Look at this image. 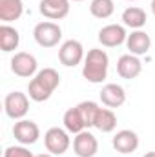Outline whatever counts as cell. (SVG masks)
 I'll return each instance as SVG.
<instances>
[{
    "mask_svg": "<svg viewBox=\"0 0 155 157\" xmlns=\"http://www.w3.org/2000/svg\"><path fill=\"white\" fill-rule=\"evenodd\" d=\"M59 84H60L59 71L53 70V68H44L29 80L28 95L35 102H44V101H47L53 95V91L59 88Z\"/></svg>",
    "mask_w": 155,
    "mask_h": 157,
    "instance_id": "1",
    "label": "cell"
},
{
    "mask_svg": "<svg viewBox=\"0 0 155 157\" xmlns=\"http://www.w3.org/2000/svg\"><path fill=\"white\" fill-rule=\"evenodd\" d=\"M110 68V57L104 49L93 48L86 53L84 64H82V77L91 84H102L108 77Z\"/></svg>",
    "mask_w": 155,
    "mask_h": 157,
    "instance_id": "2",
    "label": "cell"
},
{
    "mask_svg": "<svg viewBox=\"0 0 155 157\" xmlns=\"http://www.w3.org/2000/svg\"><path fill=\"white\" fill-rule=\"evenodd\" d=\"M33 39L40 48H55L62 40V28L51 20L39 22L33 29Z\"/></svg>",
    "mask_w": 155,
    "mask_h": 157,
    "instance_id": "3",
    "label": "cell"
},
{
    "mask_svg": "<svg viewBox=\"0 0 155 157\" xmlns=\"http://www.w3.org/2000/svg\"><path fill=\"white\" fill-rule=\"evenodd\" d=\"M44 144H46V150L53 155H62L70 150L71 146V139H70V132L64 128H59V126H53L49 128L46 133H44Z\"/></svg>",
    "mask_w": 155,
    "mask_h": 157,
    "instance_id": "4",
    "label": "cell"
},
{
    "mask_svg": "<svg viewBox=\"0 0 155 157\" xmlns=\"http://www.w3.org/2000/svg\"><path fill=\"white\" fill-rule=\"evenodd\" d=\"M4 112L13 121H20L29 112V99L22 91H11L4 99Z\"/></svg>",
    "mask_w": 155,
    "mask_h": 157,
    "instance_id": "5",
    "label": "cell"
},
{
    "mask_svg": "<svg viewBox=\"0 0 155 157\" xmlns=\"http://www.w3.org/2000/svg\"><path fill=\"white\" fill-rule=\"evenodd\" d=\"M11 71L17 77L31 78L39 73V62H37L35 55L26 53V51H18L11 59Z\"/></svg>",
    "mask_w": 155,
    "mask_h": 157,
    "instance_id": "6",
    "label": "cell"
},
{
    "mask_svg": "<svg viewBox=\"0 0 155 157\" xmlns=\"http://www.w3.org/2000/svg\"><path fill=\"white\" fill-rule=\"evenodd\" d=\"M84 46L75 39H70L62 42V46L59 48V60L62 66L66 68H75L80 62H84Z\"/></svg>",
    "mask_w": 155,
    "mask_h": 157,
    "instance_id": "7",
    "label": "cell"
},
{
    "mask_svg": "<svg viewBox=\"0 0 155 157\" xmlns=\"http://www.w3.org/2000/svg\"><path fill=\"white\" fill-rule=\"evenodd\" d=\"M13 137L24 146L35 144L40 137V128L37 122H33L29 119H20L13 124Z\"/></svg>",
    "mask_w": 155,
    "mask_h": 157,
    "instance_id": "8",
    "label": "cell"
},
{
    "mask_svg": "<svg viewBox=\"0 0 155 157\" xmlns=\"http://www.w3.org/2000/svg\"><path fill=\"white\" fill-rule=\"evenodd\" d=\"M73 152H75L77 157H95L97 152H99L97 137L88 130L77 133L75 139H73Z\"/></svg>",
    "mask_w": 155,
    "mask_h": 157,
    "instance_id": "9",
    "label": "cell"
},
{
    "mask_svg": "<svg viewBox=\"0 0 155 157\" xmlns=\"http://www.w3.org/2000/svg\"><path fill=\"white\" fill-rule=\"evenodd\" d=\"M126 39L128 33L120 24H108L99 31V42L104 48H117L120 44H126Z\"/></svg>",
    "mask_w": 155,
    "mask_h": 157,
    "instance_id": "10",
    "label": "cell"
},
{
    "mask_svg": "<svg viewBox=\"0 0 155 157\" xmlns=\"http://www.w3.org/2000/svg\"><path fill=\"white\" fill-rule=\"evenodd\" d=\"M112 144H113L115 152L122 154V155L133 154L139 148V135L133 130H119L112 139Z\"/></svg>",
    "mask_w": 155,
    "mask_h": 157,
    "instance_id": "11",
    "label": "cell"
},
{
    "mask_svg": "<svg viewBox=\"0 0 155 157\" xmlns=\"http://www.w3.org/2000/svg\"><path fill=\"white\" fill-rule=\"evenodd\" d=\"M71 0H40L39 11L47 20H62L70 13Z\"/></svg>",
    "mask_w": 155,
    "mask_h": 157,
    "instance_id": "12",
    "label": "cell"
},
{
    "mask_svg": "<svg viewBox=\"0 0 155 157\" xmlns=\"http://www.w3.org/2000/svg\"><path fill=\"white\" fill-rule=\"evenodd\" d=\"M117 73L126 80H131V78H137L142 73V62L137 55H131V53H126L122 57H119L117 60Z\"/></svg>",
    "mask_w": 155,
    "mask_h": 157,
    "instance_id": "13",
    "label": "cell"
},
{
    "mask_svg": "<svg viewBox=\"0 0 155 157\" xmlns=\"http://www.w3.org/2000/svg\"><path fill=\"white\" fill-rule=\"evenodd\" d=\"M100 102L106 108H120L126 102V91L120 84H106L100 90Z\"/></svg>",
    "mask_w": 155,
    "mask_h": 157,
    "instance_id": "14",
    "label": "cell"
},
{
    "mask_svg": "<svg viewBox=\"0 0 155 157\" xmlns=\"http://www.w3.org/2000/svg\"><path fill=\"white\" fill-rule=\"evenodd\" d=\"M126 48H128V51H130L131 55L141 57V55H144V53L150 51V48H152V39H150V35H148L146 31L135 29V31H131V33L128 35V39H126Z\"/></svg>",
    "mask_w": 155,
    "mask_h": 157,
    "instance_id": "15",
    "label": "cell"
},
{
    "mask_svg": "<svg viewBox=\"0 0 155 157\" xmlns=\"http://www.w3.org/2000/svg\"><path fill=\"white\" fill-rule=\"evenodd\" d=\"M122 24L126 28H131L133 31L135 29H142L146 26V11L137 7V6H130L122 11Z\"/></svg>",
    "mask_w": 155,
    "mask_h": 157,
    "instance_id": "16",
    "label": "cell"
},
{
    "mask_svg": "<svg viewBox=\"0 0 155 157\" xmlns=\"http://www.w3.org/2000/svg\"><path fill=\"white\" fill-rule=\"evenodd\" d=\"M22 13H24L22 0H0V20L4 24L18 20L22 17Z\"/></svg>",
    "mask_w": 155,
    "mask_h": 157,
    "instance_id": "17",
    "label": "cell"
},
{
    "mask_svg": "<svg viewBox=\"0 0 155 157\" xmlns=\"http://www.w3.org/2000/svg\"><path fill=\"white\" fill-rule=\"evenodd\" d=\"M18 44H20V33L9 24H2L0 26V49L4 53H11L18 48Z\"/></svg>",
    "mask_w": 155,
    "mask_h": 157,
    "instance_id": "18",
    "label": "cell"
},
{
    "mask_svg": "<svg viewBox=\"0 0 155 157\" xmlns=\"http://www.w3.org/2000/svg\"><path fill=\"white\" fill-rule=\"evenodd\" d=\"M97 130H100L102 133H112L117 128V115L112 108H100L97 119H95V126Z\"/></svg>",
    "mask_w": 155,
    "mask_h": 157,
    "instance_id": "19",
    "label": "cell"
},
{
    "mask_svg": "<svg viewBox=\"0 0 155 157\" xmlns=\"http://www.w3.org/2000/svg\"><path fill=\"white\" fill-rule=\"evenodd\" d=\"M62 122H64V128H66L70 133H73V135H77L80 132L88 130L86 124H84V121H82V117H80V113H78L77 106L66 110V113H64V117H62Z\"/></svg>",
    "mask_w": 155,
    "mask_h": 157,
    "instance_id": "20",
    "label": "cell"
},
{
    "mask_svg": "<svg viewBox=\"0 0 155 157\" xmlns=\"http://www.w3.org/2000/svg\"><path fill=\"white\" fill-rule=\"evenodd\" d=\"M77 110H78V113H80V117H82V121H84V124H86V128L95 126V119H97V113L100 110V106L97 102H93V101H82V102L77 104Z\"/></svg>",
    "mask_w": 155,
    "mask_h": 157,
    "instance_id": "21",
    "label": "cell"
},
{
    "mask_svg": "<svg viewBox=\"0 0 155 157\" xmlns=\"http://www.w3.org/2000/svg\"><path fill=\"white\" fill-rule=\"evenodd\" d=\"M115 11V2L113 0H91L89 4V13L95 17V18H110Z\"/></svg>",
    "mask_w": 155,
    "mask_h": 157,
    "instance_id": "22",
    "label": "cell"
},
{
    "mask_svg": "<svg viewBox=\"0 0 155 157\" xmlns=\"http://www.w3.org/2000/svg\"><path fill=\"white\" fill-rule=\"evenodd\" d=\"M4 157H35L33 152H29V148H26L24 144H18V146H7Z\"/></svg>",
    "mask_w": 155,
    "mask_h": 157,
    "instance_id": "23",
    "label": "cell"
},
{
    "mask_svg": "<svg viewBox=\"0 0 155 157\" xmlns=\"http://www.w3.org/2000/svg\"><path fill=\"white\" fill-rule=\"evenodd\" d=\"M35 157H55L53 154H39V155H35Z\"/></svg>",
    "mask_w": 155,
    "mask_h": 157,
    "instance_id": "24",
    "label": "cell"
},
{
    "mask_svg": "<svg viewBox=\"0 0 155 157\" xmlns=\"http://www.w3.org/2000/svg\"><path fill=\"white\" fill-rule=\"evenodd\" d=\"M142 157H155V152H146Z\"/></svg>",
    "mask_w": 155,
    "mask_h": 157,
    "instance_id": "25",
    "label": "cell"
},
{
    "mask_svg": "<svg viewBox=\"0 0 155 157\" xmlns=\"http://www.w3.org/2000/svg\"><path fill=\"white\" fill-rule=\"evenodd\" d=\"M150 6H152V13H153V17H155V0H152V4H150Z\"/></svg>",
    "mask_w": 155,
    "mask_h": 157,
    "instance_id": "26",
    "label": "cell"
},
{
    "mask_svg": "<svg viewBox=\"0 0 155 157\" xmlns=\"http://www.w3.org/2000/svg\"><path fill=\"white\" fill-rule=\"evenodd\" d=\"M71 2H84V0H71Z\"/></svg>",
    "mask_w": 155,
    "mask_h": 157,
    "instance_id": "27",
    "label": "cell"
},
{
    "mask_svg": "<svg viewBox=\"0 0 155 157\" xmlns=\"http://www.w3.org/2000/svg\"><path fill=\"white\" fill-rule=\"evenodd\" d=\"M126 2H137V0H126Z\"/></svg>",
    "mask_w": 155,
    "mask_h": 157,
    "instance_id": "28",
    "label": "cell"
}]
</instances>
